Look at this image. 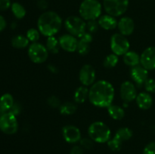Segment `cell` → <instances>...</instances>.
<instances>
[{
	"mask_svg": "<svg viewBox=\"0 0 155 154\" xmlns=\"http://www.w3.org/2000/svg\"><path fill=\"white\" fill-rule=\"evenodd\" d=\"M0 115H1V110H0Z\"/></svg>",
	"mask_w": 155,
	"mask_h": 154,
	"instance_id": "obj_43",
	"label": "cell"
},
{
	"mask_svg": "<svg viewBox=\"0 0 155 154\" xmlns=\"http://www.w3.org/2000/svg\"><path fill=\"white\" fill-rule=\"evenodd\" d=\"M29 39L27 36H24L23 35H17L12 37V45L14 48H18V49H22L25 48L29 45Z\"/></svg>",
	"mask_w": 155,
	"mask_h": 154,
	"instance_id": "obj_24",
	"label": "cell"
},
{
	"mask_svg": "<svg viewBox=\"0 0 155 154\" xmlns=\"http://www.w3.org/2000/svg\"><path fill=\"white\" fill-rule=\"evenodd\" d=\"M140 64L147 70L155 69V47L151 46L145 49L140 55Z\"/></svg>",
	"mask_w": 155,
	"mask_h": 154,
	"instance_id": "obj_11",
	"label": "cell"
},
{
	"mask_svg": "<svg viewBox=\"0 0 155 154\" xmlns=\"http://www.w3.org/2000/svg\"><path fill=\"white\" fill-rule=\"evenodd\" d=\"M129 0H103V7L106 13L113 17H119L127 11Z\"/></svg>",
	"mask_w": 155,
	"mask_h": 154,
	"instance_id": "obj_6",
	"label": "cell"
},
{
	"mask_svg": "<svg viewBox=\"0 0 155 154\" xmlns=\"http://www.w3.org/2000/svg\"><path fill=\"white\" fill-rule=\"evenodd\" d=\"M107 143V146L108 147L111 149L112 151H119L121 149V146H122V142L120 141L119 140H117V138H115L114 137L112 139H110Z\"/></svg>",
	"mask_w": 155,
	"mask_h": 154,
	"instance_id": "obj_31",
	"label": "cell"
},
{
	"mask_svg": "<svg viewBox=\"0 0 155 154\" xmlns=\"http://www.w3.org/2000/svg\"><path fill=\"white\" fill-rule=\"evenodd\" d=\"M62 136L66 142L69 143H77L82 138L80 130L74 125H66L62 129Z\"/></svg>",
	"mask_w": 155,
	"mask_h": 154,
	"instance_id": "obj_13",
	"label": "cell"
},
{
	"mask_svg": "<svg viewBox=\"0 0 155 154\" xmlns=\"http://www.w3.org/2000/svg\"><path fill=\"white\" fill-rule=\"evenodd\" d=\"M26 36L30 42H33H33H37L39 39V37H40V32L39 31V30L31 28L27 30Z\"/></svg>",
	"mask_w": 155,
	"mask_h": 154,
	"instance_id": "obj_30",
	"label": "cell"
},
{
	"mask_svg": "<svg viewBox=\"0 0 155 154\" xmlns=\"http://www.w3.org/2000/svg\"><path fill=\"white\" fill-rule=\"evenodd\" d=\"M83 148L81 146H78V145H75L72 147L71 149L70 154H84V150Z\"/></svg>",
	"mask_w": 155,
	"mask_h": 154,
	"instance_id": "obj_38",
	"label": "cell"
},
{
	"mask_svg": "<svg viewBox=\"0 0 155 154\" xmlns=\"http://www.w3.org/2000/svg\"><path fill=\"white\" fill-rule=\"evenodd\" d=\"M120 33L125 36H130L135 30V23L130 17H123L117 24Z\"/></svg>",
	"mask_w": 155,
	"mask_h": 154,
	"instance_id": "obj_16",
	"label": "cell"
},
{
	"mask_svg": "<svg viewBox=\"0 0 155 154\" xmlns=\"http://www.w3.org/2000/svg\"><path fill=\"white\" fill-rule=\"evenodd\" d=\"M12 6L10 0H0V11H5Z\"/></svg>",
	"mask_w": 155,
	"mask_h": 154,
	"instance_id": "obj_37",
	"label": "cell"
},
{
	"mask_svg": "<svg viewBox=\"0 0 155 154\" xmlns=\"http://www.w3.org/2000/svg\"><path fill=\"white\" fill-rule=\"evenodd\" d=\"M98 22L100 27L105 30H112L117 27L118 22L116 18L111 15L107 14L104 15H101V17L98 18Z\"/></svg>",
	"mask_w": 155,
	"mask_h": 154,
	"instance_id": "obj_18",
	"label": "cell"
},
{
	"mask_svg": "<svg viewBox=\"0 0 155 154\" xmlns=\"http://www.w3.org/2000/svg\"><path fill=\"white\" fill-rule=\"evenodd\" d=\"M6 25L7 24H6L5 19L2 15H0V32L3 31L5 29Z\"/></svg>",
	"mask_w": 155,
	"mask_h": 154,
	"instance_id": "obj_41",
	"label": "cell"
},
{
	"mask_svg": "<svg viewBox=\"0 0 155 154\" xmlns=\"http://www.w3.org/2000/svg\"><path fill=\"white\" fill-rule=\"evenodd\" d=\"M119 59H118V56L116 55L115 54H110L104 58V66L106 68H113L117 66L118 63Z\"/></svg>",
	"mask_w": 155,
	"mask_h": 154,
	"instance_id": "obj_29",
	"label": "cell"
},
{
	"mask_svg": "<svg viewBox=\"0 0 155 154\" xmlns=\"http://www.w3.org/2000/svg\"><path fill=\"white\" fill-rule=\"evenodd\" d=\"M60 47L68 52H74L77 50L78 46V40L77 38L72 35L64 34L58 39Z\"/></svg>",
	"mask_w": 155,
	"mask_h": 154,
	"instance_id": "obj_14",
	"label": "cell"
},
{
	"mask_svg": "<svg viewBox=\"0 0 155 154\" xmlns=\"http://www.w3.org/2000/svg\"><path fill=\"white\" fill-rule=\"evenodd\" d=\"M89 137L98 143H107L110 139V129L105 123L102 122H95L89 125L88 128Z\"/></svg>",
	"mask_w": 155,
	"mask_h": 154,
	"instance_id": "obj_4",
	"label": "cell"
},
{
	"mask_svg": "<svg viewBox=\"0 0 155 154\" xmlns=\"http://www.w3.org/2000/svg\"><path fill=\"white\" fill-rule=\"evenodd\" d=\"M136 101L138 107L144 110L151 108L153 104L152 97L146 92H141V93L138 94L136 98Z\"/></svg>",
	"mask_w": 155,
	"mask_h": 154,
	"instance_id": "obj_19",
	"label": "cell"
},
{
	"mask_svg": "<svg viewBox=\"0 0 155 154\" xmlns=\"http://www.w3.org/2000/svg\"><path fill=\"white\" fill-rule=\"evenodd\" d=\"M123 56H124L123 60H124V63L127 66L134 67L140 63V56L136 51H129Z\"/></svg>",
	"mask_w": 155,
	"mask_h": 154,
	"instance_id": "obj_21",
	"label": "cell"
},
{
	"mask_svg": "<svg viewBox=\"0 0 155 154\" xmlns=\"http://www.w3.org/2000/svg\"><path fill=\"white\" fill-rule=\"evenodd\" d=\"M99 27L100 26L98 24V22L96 21V20L89 21L86 22V30H87L88 33H91V34L98 31Z\"/></svg>",
	"mask_w": 155,
	"mask_h": 154,
	"instance_id": "obj_32",
	"label": "cell"
},
{
	"mask_svg": "<svg viewBox=\"0 0 155 154\" xmlns=\"http://www.w3.org/2000/svg\"><path fill=\"white\" fill-rule=\"evenodd\" d=\"M89 89H88L86 86L82 85L77 88V90L74 92V101L77 104L84 103L86 101V99L89 98Z\"/></svg>",
	"mask_w": 155,
	"mask_h": 154,
	"instance_id": "obj_22",
	"label": "cell"
},
{
	"mask_svg": "<svg viewBox=\"0 0 155 154\" xmlns=\"http://www.w3.org/2000/svg\"><path fill=\"white\" fill-rule=\"evenodd\" d=\"M114 88L111 83L99 80L91 85L89 92V101L97 107H108L114 98Z\"/></svg>",
	"mask_w": 155,
	"mask_h": 154,
	"instance_id": "obj_1",
	"label": "cell"
},
{
	"mask_svg": "<svg viewBox=\"0 0 155 154\" xmlns=\"http://www.w3.org/2000/svg\"><path fill=\"white\" fill-rule=\"evenodd\" d=\"M130 75L133 81L138 86H141L145 84L146 80L148 79V70H147L142 66L138 65L134 67H132Z\"/></svg>",
	"mask_w": 155,
	"mask_h": 154,
	"instance_id": "obj_15",
	"label": "cell"
},
{
	"mask_svg": "<svg viewBox=\"0 0 155 154\" xmlns=\"http://www.w3.org/2000/svg\"><path fill=\"white\" fill-rule=\"evenodd\" d=\"M15 104L14 98L11 94L6 93L0 98V110L2 113L8 112Z\"/></svg>",
	"mask_w": 155,
	"mask_h": 154,
	"instance_id": "obj_20",
	"label": "cell"
},
{
	"mask_svg": "<svg viewBox=\"0 0 155 154\" xmlns=\"http://www.w3.org/2000/svg\"><path fill=\"white\" fill-rule=\"evenodd\" d=\"M143 154H155V141H152L146 145L143 150Z\"/></svg>",
	"mask_w": 155,
	"mask_h": 154,
	"instance_id": "obj_36",
	"label": "cell"
},
{
	"mask_svg": "<svg viewBox=\"0 0 155 154\" xmlns=\"http://www.w3.org/2000/svg\"><path fill=\"white\" fill-rule=\"evenodd\" d=\"M45 47H46L48 52L52 53V54H58L59 52V50H60L61 48L59 41L54 36L48 37Z\"/></svg>",
	"mask_w": 155,
	"mask_h": 154,
	"instance_id": "obj_26",
	"label": "cell"
},
{
	"mask_svg": "<svg viewBox=\"0 0 155 154\" xmlns=\"http://www.w3.org/2000/svg\"><path fill=\"white\" fill-rule=\"evenodd\" d=\"M62 26V19L60 15L52 11L43 12L39 17L37 27L43 36L50 37L54 36L59 32Z\"/></svg>",
	"mask_w": 155,
	"mask_h": 154,
	"instance_id": "obj_2",
	"label": "cell"
},
{
	"mask_svg": "<svg viewBox=\"0 0 155 154\" xmlns=\"http://www.w3.org/2000/svg\"><path fill=\"white\" fill-rule=\"evenodd\" d=\"M47 104L51 108H58L61 107V101L55 95H51L47 100Z\"/></svg>",
	"mask_w": 155,
	"mask_h": 154,
	"instance_id": "obj_33",
	"label": "cell"
},
{
	"mask_svg": "<svg viewBox=\"0 0 155 154\" xmlns=\"http://www.w3.org/2000/svg\"><path fill=\"white\" fill-rule=\"evenodd\" d=\"M110 45L112 52L117 56L124 55L130 51V42L127 37L121 33H115L111 36Z\"/></svg>",
	"mask_w": 155,
	"mask_h": 154,
	"instance_id": "obj_8",
	"label": "cell"
},
{
	"mask_svg": "<svg viewBox=\"0 0 155 154\" xmlns=\"http://www.w3.org/2000/svg\"><path fill=\"white\" fill-rule=\"evenodd\" d=\"M61 114L64 115V116H70L72 115L77 111V106L74 103L72 102H66L64 104H61L59 107Z\"/></svg>",
	"mask_w": 155,
	"mask_h": 154,
	"instance_id": "obj_28",
	"label": "cell"
},
{
	"mask_svg": "<svg viewBox=\"0 0 155 154\" xmlns=\"http://www.w3.org/2000/svg\"><path fill=\"white\" fill-rule=\"evenodd\" d=\"M18 130L17 116L11 112L0 115V131L6 134H14Z\"/></svg>",
	"mask_w": 155,
	"mask_h": 154,
	"instance_id": "obj_7",
	"label": "cell"
},
{
	"mask_svg": "<svg viewBox=\"0 0 155 154\" xmlns=\"http://www.w3.org/2000/svg\"><path fill=\"white\" fill-rule=\"evenodd\" d=\"M96 73L92 66L90 64L83 65L79 72V79L84 86H90L95 83Z\"/></svg>",
	"mask_w": 155,
	"mask_h": 154,
	"instance_id": "obj_10",
	"label": "cell"
},
{
	"mask_svg": "<svg viewBox=\"0 0 155 154\" xmlns=\"http://www.w3.org/2000/svg\"><path fill=\"white\" fill-rule=\"evenodd\" d=\"M145 90L149 93L155 92V80L153 79H148L144 84Z\"/></svg>",
	"mask_w": 155,
	"mask_h": 154,
	"instance_id": "obj_35",
	"label": "cell"
},
{
	"mask_svg": "<svg viewBox=\"0 0 155 154\" xmlns=\"http://www.w3.org/2000/svg\"><path fill=\"white\" fill-rule=\"evenodd\" d=\"M48 4L46 0H38L37 6L41 10H45L48 8Z\"/></svg>",
	"mask_w": 155,
	"mask_h": 154,
	"instance_id": "obj_40",
	"label": "cell"
},
{
	"mask_svg": "<svg viewBox=\"0 0 155 154\" xmlns=\"http://www.w3.org/2000/svg\"><path fill=\"white\" fill-rule=\"evenodd\" d=\"M48 69H49V71L51 72H52V73H58V68L56 67L53 64H49L48 66Z\"/></svg>",
	"mask_w": 155,
	"mask_h": 154,
	"instance_id": "obj_42",
	"label": "cell"
},
{
	"mask_svg": "<svg viewBox=\"0 0 155 154\" xmlns=\"http://www.w3.org/2000/svg\"><path fill=\"white\" fill-rule=\"evenodd\" d=\"M132 137H133V131L130 128H127V127H124V128L118 129L114 135L115 138L119 140L122 143L129 140Z\"/></svg>",
	"mask_w": 155,
	"mask_h": 154,
	"instance_id": "obj_25",
	"label": "cell"
},
{
	"mask_svg": "<svg viewBox=\"0 0 155 154\" xmlns=\"http://www.w3.org/2000/svg\"><path fill=\"white\" fill-rule=\"evenodd\" d=\"M28 56L33 63H42L48 59V51L45 45L39 42H33L28 48Z\"/></svg>",
	"mask_w": 155,
	"mask_h": 154,
	"instance_id": "obj_9",
	"label": "cell"
},
{
	"mask_svg": "<svg viewBox=\"0 0 155 154\" xmlns=\"http://www.w3.org/2000/svg\"><path fill=\"white\" fill-rule=\"evenodd\" d=\"M79 39L77 51L80 55H86L90 51V44L93 40V37L91 33L86 32Z\"/></svg>",
	"mask_w": 155,
	"mask_h": 154,
	"instance_id": "obj_17",
	"label": "cell"
},
{
	"mask_svg": "<svg viewBox=\"0 0 155 154\" xmlns=\"http://www.w3.org/2000/svg\"><path fill=\"white\" fill-rule=\"evenodd\" d=\"M121 98L126 103H130L136 100L137 97V90L132 82L126 81L122 83L120 89Z\"/></svg>",
	"mask_w": 155,
	"mask_h": 154,
	"instance_id": "obj_12",
	"label": "cell"
},
{
	"mask_svg": "<svg viewBox=\"0 0 155 154\" xmlns=\"http://www.w3.org/2000/svg\"><path fill=\"white\" fill-rule=\"evenodd\" d=\"M102 6L98 0H83L79 8L80 17L84 21H94L101 17Z\"/></svg>",
	"mask_w": 155,
	"mask_h": 154,
	"instance_id": "obj_3",
	"label": "cell"
},
{
	"mask_svg": "<svg viewBox=\"0 0 155 154\" xmlns=\"http://www.w3.org/2000/svg\"><path fill=\"white\" fill-rule=\"evenodd\" d=\"M12 11L17 19H22L26 15V9L24 6L18 2H14L11 6Z\"/></svg>",
	"mask_w": 155,
	"mask_h": 154,
	"instance_id": "obj_27",
	"label": "cell"
},
{
	"mask_svg": "<svg viewBox=\"0 0 155 154\" xmlns=\"http://www.w3.org/2000/svg\"><path fill=\"white\" fill-rule=\"evenodd\" d=\"M64 27L69 34L77 38H80L87 32L86 22L81 17L69 16L65 20Z\"/></svg>",
	"mask_w": 155,
	"mask_h": 154,
	"instance_id": "obj_5",
	"label": "cell"
},
{
	"mask_svg": "<svg viewBox=\"0 0 155 154\" xmlns=\"http://www.w3.org/2000/svg\"><path fill=\"white\" fill-rule=\"evenodd\" d=\"M80 146L85 149H91L94 146V141L92 139L89 137H84V138H81L80 141Z\"/></svg>",
	"mask_w": 155,
	"mask_h": 154,
	"instance_id": "obj_34",
	"label": "cell"
},
{
	"mask_svg": "<svg viewBox=\"0 0 155 154\" xmlns=\"http://www.w3.org/2000/svg\"><path fill=\"white\" fill-rule=\"evenodd\" d=\"M21 111V106H20L18 104H15H15L13 105V107H12V109H11L8 112H11V113H13L14 115H15V116H17L18 115L20 114Z\"/></svg>",
	"mask_w": 155,
	"mask_h": 154,
	"instance_id": "obj_39",
	"label": "cell"
},
{
	"mask_svg": "<svg viewBox=\"0 0 155 154\" xmlns=\"http://www.w3.org/2000/svg\"><path fill=\"white\" fill-rule=\"evenodd\" d=\"M107 112L110 117L114 120H121L125 116V111L118 105H111L107 107Z\"/></svg>",
	"mask_w": 155,
	"mask_h": 154,
	"instance_id": "obj_23",
	"label": "cell"
}]
</instances>
